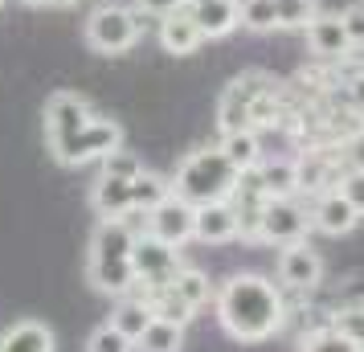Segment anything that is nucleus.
<instances>
[{
    "mask_svg": "<svg viewBox=\"0 0 364 352\" xmlns=\"http://www.w3.org/2000/svg\"><path fill=\"white\" fill-rule=\"evenodd\" d=\"M291 123V82H279L266 70L237 74L217 99V127L230 132H287Z\"/></svg>",
    "mask_w": 364,
    "mask_h": 352,
    "instance_id": "1",
    "label": "nucleus"
},
{
    "mask_svg": "<svg viewBox=\"0 0 364 352\" xmlns=\"http://www.w3.org/2000/svg\"><path fill=\"white\" fill-rule=\"evenodd\" d=\"M115 148H123V127H119L115 119L95 115L90 123H82L78 132L70 135L66 144L53 148V160L66 164V168H82V164H90V160L111 156Z\"/></svg>",
    "mask_w": 364,
    "mask_h": 352,
    "instance_id": "7",
    "label": "nucleus"
},
{
    "mask_svg": "<svg viewBox=\"0 0 364 352\" xmlns=\"http://www.w3.org/2000/svg\"><path fill=\"white\" fill-rule=\"evenodd\" d=\"M21 4H29V9H46V4H53V0H21Z\"/></svg>",
    "mask_w": 364,
    "mask_h": 352,
    "instance_id": "35",
    "label": "nucleus"
},
{
    "mask_svg": "<svg viewBox=\"0 0 364 352\" xmlns=\"http://www.w3.org/2000/svg\"><path fill=\"white\" fill-rule=\"evenodd\" d=\"M360 209L348 201L340 188H328V193H319L311 205V225L319 230V234H328V238H344L352 234L356 225H360Z\"/></svg>",
    "mask_w": 364,
    "mask_h": 352,
    "instance_id": "11",
    "label": "nucleus"
},
{
    "mask_svg": "<svg viewBox=\"0 0 364 352\" xmlns=\"http://www.w3.org/2000/svg\"><path fill=\"white\" fill-rule=\"evenodd\" d=\"M90 205L102 221L107 218H127L132 213V181H115V176H99L90 188Z\"/></svg>",
    "mask_w": 364,
    "mask_h": 352,
    "instance_id": "17",
    "label": "nucleus"
},
{
    "mask_svg": "<svg viewBox=\"0 0 364 352\" xmlns=\"http://www.w3.org/2000/svg\"><path fill=\"white\" fill-rule=\"evenodd\" d=\"M95 111H90V102L82 95H74V90H53L50 102H46V144L50 151L58 144H66L70 135L78 132L82 123H90Z\"/></svg>",
    "mask_w": 364,
    "mask_h": 352,
    "instance_id": "10",
    "label": "nucleus"
},
{
    "mask_svg": "<svg viewBox=\"0 0 364 352\" xmlns=\"http://www.w3.org/2000/svg\"><path fill=\"white\" fill-rule=\"evenodd\" d=\"M148 299V307H151V316L156 319H172V324H188V319L197 316L188 303L176 295V287L168 283V287H160V291H151V295H144Z\"/></svg>",
    "mask_w": 364,
    "mask_h": 352,
    "instance_id": "24",
    "label": "nucleus"
},
{
    "mask_svg": "<svg viewBox=\"0 0 364 352\" xmlns=\"http://www.w3.org/2000/svg\"><path fill=\"white\" fill-rule=\"evenodd\" d=\"M193 238L205 242V246H225L237 238V209L230 201H213L197 209V225H193Z\"/></svg>",
    "mask_w": 364,
    "mask_h": 352,
    "instance_id": "15",
    "label": "nucleus"
},
{
    "mask_svg": "<svg viewBox=\"0 0 364 352\" xmlns=\"http://www.w3.org/2000/svg\"><path fill=\"white\" fill-rule=\"evenodd\" d=\"M132 270H135V291L151 295V291L168 287L181 274V246H168V242H160L144 230L132 246Z\"/></svg>",
    "mask_w": 364,
    "mask_h": 352,
    "instance_id": "6",
    "label": "nucleus"
},
{
    "mask_svg": "<svg viewBox=\"0 0 364 352\" xmlns=\"http://www.w3.org/2000/svg\"><path fill=\"white\" fill-rule=\"evenodd\" d=\"M217 148L225 151V160L237 172H250V168L262 164V139H258V132H230V135H221Z\"/></svg>",
    "mask_w": 364,
    "mask_h": 352,
    "instance_id": "21",
    "label": "nucleus"
},
{
    "mask_svg": "<svg viewBox=\"0 0 364 352\" xmlns=\"http://www.w3.org/2000/svg\"><path fill=\"white\" fill-rule=\"evenodd\" d=\"M237 181H242V172L225 160V151L200 148L181 160L176 176H172V193L200 209V205H213V201H230Z\"/></svg>",
    "mask_w": 364,
    "mask_h": 352,
    "instance_id": "4",
    "label": "nucleus"
},
{
    "mask_svg": "<svg viewBox=\"0 0 364 352\" xmlns=\"http://www.w3.org/2000/svg\"><path fill=\"white\" fill-rule=\"evenodd\" d=\"M172 287H176V295H181L193 311H200V307L209 303V295H213V291H209V279H205L200 270H193V267H181V274L172 279Z\"/></svg>",
    "mask_w": 364,
    "mask_h": 352,
    "instance_id": "27",
    "label": "nucleus"
},
{
    "mask_svg": "<svg viewBox=\"0 0 364 352\" xmlns=\"http://www.w3.org/2000/svg\"><path fill=\"white\" fill-rule=\"evenodd\" d=\"M86 46L95 53H127L135 50V41L144 37V13L139 9H127V4H99L90 17H86Z\"/></svg>",
    "mask_w": 364,
    "mask_h": 352,
    "instance_id": "5",
    "label": "nucleus"
},
{
    "mask_svg": "<svg viewBox=\"0 0 364 352\" xmlns=\"http://www.w3.org/2000/svg\"><path fill=\"white\" fill-rule=\"evenodd\" d=\"M0 9H4V0H0Z\"/></svg>",
    "mask_w": 364,
    "mask_h": 352,
    "instance_id": "37",
    "label": "nucleus"
},
{
    "mask_svg": "<svg viewBox=\"0 0 364 352\" xmlns=\"http://www.w3.org/2000/svg\"><path fill=\"white\" fill-rule=\"evenodd\" d=\"M303 33H307V50H311L319 62H336V58L356 53L352 41H348V33H344L340 13H315V21L303 29Z\"/></svg>",
    "mask_w": 364,
    "mask_h": 352,
    "instance_id": "13",
    "label": "nucleus"
},
{
    "mask_svg": "<svg viewBox=\"0 0 364 352\" xmlns=\"http://www.w3.org/2000/svg\"><path fill=\"white\" fill-rule=\"evenodd\" d=\"M319 13V0H274V21L279 29H307Z\"/></svg>",
    "mask_w": 364,
    "mask_h": 352,
    "instance_id": "26",
    "label": "nucleus"
},
{
    "mask_svg": "<svg viewBox=\"0 0 364 352\" xmlns=\"http://www.w3.org/2000/svg\"><path fill=\"white\" fill-rule=\"evenodd\" d=\"M340 21H344V33L352 41V50H364V0L348 4L344 13H340Z\"/></svg>",
    "mask_w": 364,
    "mask_h": 352,
    "instance_id": "32",
    "label": "nucleus"
},
{
    "mask_svg": "<svg viewBox=\"0 0 364 352\" xmlns=\"http://www.w3.org/2000/svg\"><path fill=\"white\" fill-rule=\"evenodd\" d=\"M144 221H148V234L151 238H160V242H168V246H184V242H193L197 205H188L184 197L168 193L151 213H144Z\"/></svg>",
    "mask_w": 364,
    "mask_h": 352,
    "instance_id": "9",
    "label": "nucleus"
},
{
    "mask_svg": "<svg viewBox=\"0 0 364 352\" xmlns=\"http://www.w3.org/2000/svg\"><path fill=\"white\" fill-rule=\"evenodd\" d=\"M188 0H135V9L144 13V17H168V13H176V9H184Z\"/></svg>",
    "mask_w": 364,
    "mask_h": 352,
    "instance_id": "34",
    "label": "nucleus"
},
{
    "mask_svg": "<svg viewBox=\"0 0 364 352\" xmlns=\"http://www.w3.org/2000/svg\"><path fill=\"white\" fill-rule=\"evenodd\" d=\"M303 352H356V344L344 340V336L328 324V328H315V332L303 340Z\"/></svg>",
    "mask_w": 364,
    "mask_h": 352,
    "instance_id": "31",
    "label": "nucleus"
},
{
    "mask_svg": "<svg viewBox=\"0 0 364 352\" xmlns=\"http://www.w3.org/2000/svg\"><path fill=\"white\" fill-rule=\"evenodd\" d=\"M151 319L156 316H151V307L144 295H119V307L111 311V328H119L127 340H139Z\"/></svg>",
    "mask_w": 364,
    "mask_h": 352,
    "instance_id": "20",
    "label": "nucleus"
},
{
    "mask_svg": "<svg viewBox=\"0 0 364 352\" xmlns=\"http://www.w3.org/2000/svg\"><path fill=\"white\" fill-rule=\"evenodd\" d=\"M217 319L221 328L242 340V344H258L282 328V295L279 287L262 279V274H233L225 287L217 291Z\"/></svg>",
    "mask_w": 364,
    "mask_h": 352,
    "instance_id": "2",
    "label": "nucleus"
},
{
    "mask_svg": "<svg viewBox=\"0 0 364 352\" xmlns=\"http://www.w3.org/2000/svg\"><path fill=\"white\" fill-rule=\"evenodd\" d=\"M0 352H53V332L46 324H37V319L13 324L0 336Z\"/></svg>",
    "mask_w": 364,
    "mask_h": 352,
    "instance_id": "18",
    "label": "nucleus"
},
{
    "mask_svg": "<svg viewBox=\"0 0 364 352\" xmlns=\"http://www.w3.org/2000/svg\"><path fill=\"white\" fill-rule=\"evenodd\" d=\"M86 352H135V340H127V336L119 332V328H111V324H102L99 332H90Z\"/></svg>",
    "mask_w": 364,
    "mask_h": 352,
    "instance_id": "30",
    "label": "nucleus"
},
{
    "mask_svg": "<svg viewBox=\"0 0 364 352\" xmlns=\"http://www.w3.org/2000/svg\"><path fill=\"white\" fill-rule=\"evenodd\" d=\"M331 328L344 336V340H352V344H356V352H364V303L344 307L340 316L331 319Z\"/></svg>",
    "mask_w": 364,
    "mask_h": 352,
    "instance_id": "28",
    "label": "nucleus"
},
{
    "mask_svg": "<svg viewBox=\"0 0 364 352\" xmlns=\"http://www.w3.org/2000/svg\"><path fill=\"white\" fill-rule=\"evenodd\" d=\"M188 13L200 25L205 41L209 37H230L242 21H237V0H188Z\"/></svg>",
    "mask_w": 364,
    "mask_h": 352,
    "instance_id": "16",
    "label": "nucleus"
},
{
    "mask_svg": "<svg viewBox=\"0 0 364 352\" xmlns=\"http://www.w3.org/2000/svg\"><path fill=\"white\" fill-rule=\"evenodd\" d=\"M139 172H144V164H139V156H135V151L115 148L111 156H102V176H115V181H135Z\"/></svg>",
    "mask_w": 364,
    "mask_h": 352,
    "instance_id": "29",
    "label": "nucleus"
},
{
    "mask_svg": "<svg viewBox=\"0 0 364 352\" xmlns=\"http://www.w3.org/2000/svg\"><path fill=\"white\" fill-rule=\"evenodd\" d=\"M311 230V213L299 209L291 197H270L262 205V218H258V242H270V246H291V242H303Z\"/></svg>",
    "mask_w": 364,
    "mask_h": 352,
    "instance_id": "8",
    "label": "nucleus"
},
{
    "mask_svg": "<svg viewBox=\"0 0 364 352\" xmlns=\"http://www.w3.org/2000/svg\"><path fill=\"white\" fill-rule=\"evenodd\" d=\"M139 352H181L184 348V324H172V319H151L144 336L135 340Z\"/></svg>",
    "mask_w": 364,
    "mask_h": 352,
    "instance_id": "22",
    "label": "nucleus"
},
{
    "mask_svg": "<svg viewBox=\"0 0 364 352\" xmlns=\"http://www.w3.org/2000/svg\"><path fill=\"white\" fill-rule=\"evenodd\" d=\"M53 4H62V9H70V4H78V0H53Z\"/></svg>",
    "mask_w": 364,
    "mask_h": 352,
    "instance_id": "36",
    "label": "nucleus"
},
{
    "mask_svg": "<svg viewBox=\"0 0 364 352\" xmlns=\"http://www.w3.org/2000/svg\"><path fill=\"white\" fill-rule=\"evenodd\" d=\"M168 193H172V181L160 176V172H148V168H144V172L132 181V209L135 213H151Z\"/></svg>",
    "mask_w": 364,
    "mask_h": 352,
    "instance_id": "23",
    "label": "nucleus"
},
{
    "mask_svg": "<svg viewBox=\"0 0 364 352\" xmlns=\"http://www.w3.org/2000/svg\"><path fill=\"white\" fill-rule=\"evenodd\" d=\"M319 279H323V262H319V254L307 246V238L282 246V254H279V283L282 287H291V291H311V287H319Z\"/></svg>",
    "mask_w": 364,
    "mask_h": 352,
    "instance_id": "12",
    "label": "nucleus"
},
{
    "mask_svg": "<svg viewBox=\"0 0 364 352\" xmlns=\"http://www.w3.org/2000/svg\"><path fill=\"white\" fill-rule=\"evenodd\" d=\"M336 188H340L348 201H352V205H356V209L364 213V168H348L344 176H340V185H336Z\"/></svg>",
    "mask_w": 364,
    "mask_h": 352,
    "instance_id": "33",
    "label": "nucleus"
},
{
    "mask_svg": "<svg viewBox=\"0 0 364 352\" xmlns=\"http://www.w3.org/2000/svg\"><path fill=\"white\" fill-rule=\"evenodd\" d=\"M139 230L127 218H107L90 238V254H86V279L102 295H127L135 291V270H132V246Z\"/></svg>",
    "mask_w": 364,
    "mask_h": 352,
    "instance_id": "3",
    "label": "nucleus"
},
{
    "mask_svg": "<svg viewBox=\"0 0 364 352\" xmlns=\"http://www.w3.org/2000/svg\"><path fill=\"white\" fill-rule=\"evenodd\" d=\"M160 46H164V53H176V58H188V53H197L205 46V33L193 21L188 4L176 9V13H168V17H160Z\"/></svg>",
    "mask_w": 364,
    "mask_h": 352,
    "instance_id": "14",
    "label": "nucleus"
},
{
    "mask_svg": "<svg viewBox=\"0 0 364 352\" xmlns=\"http://www.w3.org/2000/svg\"><path fill=\"white\" fill-rule=\"evenodd\" d=\"M258 185L266 188V197H295L299 193V164L295 160H262L254 168Z\"/></svg>",
    "mask_w": 364,
    "mask_h": 352,
    "instance_id": "19",
    "label": "nucleus"
},
{
    "mask_svg": "<svg viewBox=\"0 0 364 352\" xmlns=\"http://www.w3.org/2000/svg\"><path fill=\"white\" fill-rule=\"evenodd\" d=\"M237 21H242V29H250V33H270V29H279V21H274V0H237Z\"/></svg>",
    "mask_w": 364,
    "mask_h": 352,
    "instance_id": "25",
    "label": "nucleus"
}]
</instances>
